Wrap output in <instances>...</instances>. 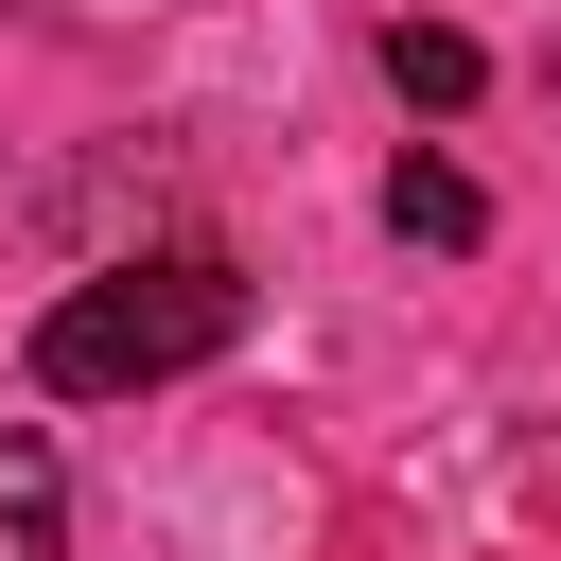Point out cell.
I'll list each match as a JSON object with an SVG mask.
<instances>
[{"label":"cell","instance_id":"cell-1","mask_svg":"<svg viewBox=\"0 0 561 561\" xmlns=\"http://www.w3.org/2000/svg\"><path fill=\"white\" fill-rule=\"evenodd\" d=\"M228 333H245V263L228 245H158V263H105V280H70L35 316V386L53 403H140V386L210 368Z\"/></svg>","mask_w":561,"mask_h":561},{"label":"cell","instance_id":"cell-4","mask_svg":"<svg viewBox=\"0 0 561 561\" xmlns=\"http://www.w3.org/2000/svg\"><path fill=\"white\" fill-rule=\"evenodd\" d=\"M386 228H403V245H491V193H473L456 158H403V175H386Z\"/></svg>","mask_w":561,"mask_h":561},{"label":"cell","instance_id":"cell-2","mask_svg":"<svg viewBox=\"0 0 561 561\" xmlns=\"http://www.w3.org/2000/svg\"><path fill=\"white\" fill-rule=\"evenodd\" d=\"M386 88H403V105H421V123H456V105H473V88H491V53H473V35H456V18H403V35H386Z\"/></svg>","mask_w":561,"mask_h":561},{"label":"cell","instance_id":"cell-3","mask_svg":"<svg viewBox=\"0 0 561 561\" xmlns=\"http://www.w3.org/2000/svg\"><path fill=\"white\" fill-rule=\"evenodd\" d=\"M53 526H70V473L35 421H0V561H53Z\"/></svg>","mask_w":561,"mask_h":561}]
</instances>
